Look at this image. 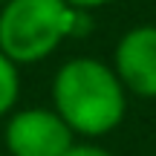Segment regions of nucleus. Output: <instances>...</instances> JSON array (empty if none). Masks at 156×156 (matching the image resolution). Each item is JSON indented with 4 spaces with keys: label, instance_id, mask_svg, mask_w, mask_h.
<instances>
[{
    "label": "nucleus",
    "instance_id": "obj_4",
    "mask_svg": "<svg viewBox=\"0 0 156 156\" xmlns=\"http://www.w3.org/2000/svg\"><path fill=\"white\" fill-rule=\"evenodd\" d=\"M116 75L127 90L156 98V26H133L124 32L113 52Z\"/></svg>",
    "mask_w": 156,
    "mask_h": 156
},
{
    "label": "nucleus",
    "instance_id": "obj_3",
    "mask_svg": "<svg viewBox=\"0 0 156 156\" xmlns=\"http://www.w3.org/2000/svg\"><path fill=\"white\" fill-rule=\"evenodd\" d=\"M6 147L12 156H64L73 147V130L55 110L32 107L9 119Z\"/></svg>",
    "mask_w": 156,
    "mask_h": 156
},
{
    "label": "nucleus",
    "instance_id": "obj_2",
    "mask_svg": "<svg viewBox=\"0 0 156 156\" xmlns=\"http://www.w3.org/2000/svg\"><path fill=\"white\" fill-rule=\"evenodd\" d=\"M90 12L67 0H6L0 9V49L15 64L49 58L69 35H87Z\"/></svg>",
    "mask_w": 156,
    "mask_h": 156
},
{
    "label": "nucleus",
    "instance_id": "obj_7",
    "mask_svg": "<svg viewBox=\"0 0 156 156\" xmlns=\"http://www.w3.org/2000/svg\"><path fill=\"white\" fill-rule=\"evenodd\" d=\"M73 9H78V12H93V9H101V6H107L110 0H67Z\"/></svg>",
    "mask_w": 156,
    "mask_h": 156
},
{
    "label": "nucleus",
    "instance_id": "obj_1",
    "mask_svg": "<svg viewBox=\"0 0 156 156\" xmlns=\"http://www.w3.org/2000/svg\"><path fill=\"white\" fill-rule=\"evenodd\" d=\"M55 113L84 136L110 133L124 119V84L116 69L95 58H73L52 81Z\"/></svg>",
    "mask_w": 156,
    "mask_h": 156
},
{
    "label": "nucleus",
    "instance_id": "obj_5",
    "mask_svg": "<svg viewBox=\"0 0 156 156\" xmlns=\"http://www.w3.org/2000/svg\"><path fill=\"white\" fill-rule=\"evenodd\" d=\"M20 93V75H17V64L0 49V116L9 113L17 101Z\"/></svg>",
    "mask_w": 156,
    "mask_h": 156
},
{
    "label": "nucleus",
    "instance_id": "obj_6",
    "mask_svg": "<svg viewBox=\"0 0 156 156\" xmlns=\"http://www.w3.org/2000/svg\"><path fill=\"white\" fill-rule=\"evenodd\" d=\"M64 156H110V153H107V151H101V147H95V145H78V147L73 145Z\"/></svg>",
    "mask_w": 156,
    "mask_h": 156
}]
</instances>
